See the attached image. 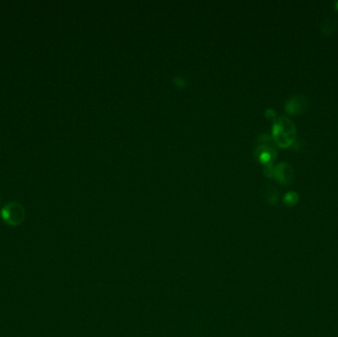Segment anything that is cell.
Segmentation results:
<instances>
[{
	"instance_id": "6da1fadb",
	"label": "cell",
	"mask_w": 338,
	"mask_h": 337,
	"mask_svg": "<svg viewBox=\"0 0 338 337\" xmlns=\"http://www.w3.org/2000/svg\"><path fill=\"white\" fill-rule=\"evenodd\" d=\"M272 133L275 143L281 146L292 145L297 136V129L294 122L286 116H281L275 120Z\"/></svg>"
},
{
	"instance_id": "7a4b0ae2",
	"label": "cell",
	"mask_w": 338,
	"mask_h": 337,
	"mask_svg": "<svg viewBox=\"0 0 338 337\" xmlns=\"http://www.w3.org/2000/svg\"><path fill=\"white\" fill-rule=\"evenodd\" d=\"M1 216L9 225H19L25 217L24 208L17 202H10L6 204L1 211Z\"/></svg>"
},
{
	"instance_id": "3957f363",
	"label": "cell",
	"mask_w": 338,
	"mask_h": 337,
	"mask_svg": "<svg viewBox=\"0 0 338 337\" xmlns=\"http://www.w3.org/2000/svg\"><path fill=\"white\" fill-rule=\"evenodd\" d=\"M295 176L293 166L288 162H282L274 166V177L284 184H289Z\"/></svg>"
},
{
	"instance_id": "277c9868",
	"label": "cell",
	"mask_w": 338,
	"mask_h": 337,
	"mask_svg": "<svg viewBox=\"0 0 338 337\" xmlns=\"http://www.w3.org/2000/svg\"><path fill=\"white\" fill-rule=\"evenodd\" d=\"M308 107V99L305 95H295L286 102L285 108L291 114H301Z\"/></svg>"
},
{
	"instance_id": "5b68a950",
	"label": "cell",
	"mask_w": 338,
	"mask_h": 337,
	"mask_svg": "<svg viewBox=\"0 0 338 337\" xmlns=\"http://www.w3.org/2000/svg\"><path fill=\"white\" fill-rule=\"evenodd\" d=\"M337 26V19L334 17H329L325 19L322 24V31L324 34H331L335 30Z\"/></svg>"
},
{
	"instance_id": "8992f818",
	"label": "cell",
	"mask_w": 338,
	"mask_h": 337,
	"mask_svg": "<svg viewBox=\"0 0 338 337\" xmlns=\"http://www.w3.org/2000/svg\"><path fill=\"white\" fill-rule=\"evenodd\" d=\"M297 199H298V196H297V194L295 192H289L285 196V201L287 203H290V204L291 203L296 202Z\"/></svg>"
},
{
	"instance_id": "52a82bcc",
	"label": "cell",
	"mask_w": 338,
	"mask_h": 337,
	"mask_svg": "<svg viewBox=\"0 0 338 337\" xmlns=\"http://www.w3.org/2000/svg\"><path fill=\"white\" fill-rule=\"evenodd\" d=\"M274 115H275V113H274L273 110H271V109H269V110H266V116H267L268 118H271V116L274 117Z\"/></svg>"
}]
</instances>
